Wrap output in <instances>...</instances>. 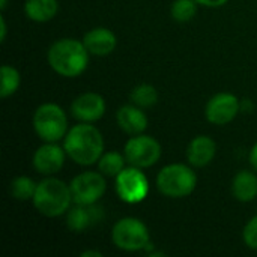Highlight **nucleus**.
I'll use <instances>...</instances> for the list:
<instances>
[{
  "label": "nucleus",
  "mask_w": 257,
  "mask_h": 257,
  "mask_svg": "<svg viewBox=\"0 0 257 257\" xmlns=\"http://www.w3.org/2000/svg\"><path fill=\"white\" fill-rule=\"evenodd\" d=\"M197 185V176L190 166L169 164L163 167L157 176V187L161 194L172 199L190 196Z\"/></svg>",
  "instance_id": "39448f33"
},
{
  "label": "nucleus",
  "mask_w": 257,
  "mask_h": 257,
  "mask_svg": "<svg viewBox=\"0 0 257 257\" xmlns=\"http://www.w3.org/2000/svg\"><path fill=\"white\" fill-rule=\"evenodd\" d=\"M113 244L123 251H142L151 247V235L146 224L134 217L119 220L111 230Z\"/></svg>",
  "instance_id": "423d86ee"
},
{
  "label": "nucleus",
  "mask_w": 257,
  "mask_h": 257,
  "mask_svg": "<svg viewBox=\"0 0 257 257\" xmlns=\"http://www.w3.org/2000/svg\"><path fill=\"white\" fill-rule=\"evenodd\" d=\"M116 122L119 128L130 136L143 134V131L148 128V116L145 114L143 108L134 104L122 105L116 113Z\"/></svg>",
  "instance_id": "dca6fc26"
},
{
  "label": "nucleus",
  "mask_w": 257,
  "mask_h": 257,
  "mask_svg": "<svg viewBox=\"0 0 257 257\" xmlns=\"http://www.w3.org/2000/svg\"><path fill=\"white\" fill-rule=\"evenodd\" d=\"M250 164L253 166V169L257 172V143L250 151Z\"/></svg>",
  "instance_id": "bb28decb"
},
{
  "label": "nucleus",
  "mask_w": 257,
  "mask_h": 257,
  "mask_svg": "<svg viewBox=\"0 0 257 257\" xmlns=\"http://www.w3.org/2000/svg\"><path fill=\"white\" fill-rule=\"evenodd\" d=\"M81 256L83 257H89V256L101 257L102 256V253H99V251H96V250H92V251H83V253H81Z\"/></svg>",
  "instance_id": "cd10ccee"
},
{
  "label": "nucleus",
  "mask_w": 257,
  "mask_h": 257,
  "mask_svg": "<svg viewBox=\"0 0 257 257\" xmlns=\"http://www.w3.org/2000/svg\"><path fill=\"white\" fill-rule=\"evenodd\" d=\"M116 193L120 200L130 205L143 202L149 193V182L142 169L139 167H125L116 178Z\"/></svg>",
  "instance_id": "6e6552de"
},
{
  "label": "nucleus",
  "mask_w": 257,
  "mask_h": 257,
  "mask_svg": "<svg viewBox=\"0 0 257 257\" xmlns=\"http://www.w3.org/2000/svg\"><path fill=\"white\" fill-rule=\"evenodd\" d=\"M66 157L68 155H66L65 148H60L56 143L45 142V145H42L41 148L35 151L32 164L38 173L44 176H51V175H56L63 167Z\"/></svg>",
  "instance_id": "9b49d317"
},
{
  "label": "nucleus",
  "mask_w": 257,
  "mask_h": 257,
  "mask_svg": "<svg viewBox=\"0 0 257 257\" xmlns=\"http://www.w3.org/2000/svg\"><path fill=\"white\" fill-rule=\"evenodd\" d=\"M244 242L248 248L257 250V215L253 217L244 227Z\"/></svg>",
  "instance_id": "b1692460"
},
{
  "label": "nucleus",
  "mask_w": 257,
  "mask_h": 257,
  "mask_svg": "<svg viewBox=\"0 0 257 257\" xmlns=\"http://www.w3.org/2000/svg\"><path fill=\"white\" fill-rule=\"evenodd\" d=\"M105 113V101L99 93L87 92L77 96L71 104V114L80 122H96Z\"/></svg>",
  "instance_id": "f8f14e48"
},
{
  "label": "nucleus",
  "mask_w": 257,
  "mask_h": 257,
  "mask_svg": "<svg viewBox=\"0 0 257 257\" xmlns=\"http://www.w3.org/2000/svg\"><path fill=\"white\" fill-rule=\"evenodd\" d=\"M104 217L102 208L93 205H80L71 206L66 212V226L72 232H83L93 224L99 223Z\"/></svg>",
  "instance_id": "ddd939ff"
},
{
  "label": "nucleus",
  "mask_w": 257,
  "mask_h": 257,
  "mask_svg": "<svg viewBox=\"0 0 257 257\" xmlns=\"http://www.w3.org/2000/svg\"><path fill=\"white\" fill-rule=\"evenodd\" d=\"M6 33H8V26H6V20H5V17L2 15V17H0V41H2V42H5V39H6Z\"/></svg>",
  "instance_id": "a878e982"
},
{
  "label": "nucleus",
  "mask_w": 257,
  "mask_h": 257,
  "mask_svg": "<svg viewBox=\"0 0 257 257\" xmlns=\"http://www.w3.org/2000/svg\"><path fill=\"white\" fill-rule=\"evenodd\" d=\"M36 187H38V184L32 178H29V176H17L11 182L9 191H11V196L15 200L27 202V200H32L33 199L35 191H36Z\"/></svg>",
  "instance_id": "412c9836"
},
{
  "label": "nucleus",
  "mask_w": 257,
  "mask_h": 257,
  "mask_svg": "<svg viewBox=\"0 0 257 257\" xmlns=\"http://www.w3.org/2000/svg\"><path fill=\"white\" fill-rule=\"evenodd\" d=\"M0 74H2L0 96H2V98L12 96V95L18 90L20 83H21L20 72H18L14 66H11V65H3L2 69H0Z\"/></svg>",
  "instance_id": "4be33fe9"
},
{
  "label": "nucleus",
  "mask_w": 257,
  "mask_h": 257,
  "mask_svg": "<svg viewBox=\"0 0 257 257\" xmlns=\"http://www.w3.org/2000/svg\"><path fill=\"white\" fill-rule=\"evenodd\" d=\"M89 51L83 41L63 38L51 44L47 53L48 63L54 72L72 78L81 75L89 65Z\"/></svg>",
  "instance_id": "f03ea898"
},
{
  "label": "nucleus",
  "mask_w": 257,
  "mask_h": 257,
  "mask_svg": "<svg viewBox=\"0 0 257 257\" xmlns=\"http://www.w3.org/2000/svg\"><path fill=\"white\" fill-rule=\"evenodd\" d=\"M83 44L86 45V48L90 54L102 57V56H108L110 53L114 51L117 39H116V35L110 29L95 27L84 35Z\"/></svg>",
  "instance_id": "4468645a"
},
{
  "label": "nucleus",
  "mask_w": 257,
  "mask_h": 257,
  "mask_svg": "<svg viewBox=\"0 0 257 257\" xmlns=\"http://www.w3.org/2000/svg\"><path fill=\"white\" fill-rule=\"evenodd\" d=\"M123 155L130 166L148 169L161 158V145L157 139L145 134L133 136L123 148Z\"/></svg>",
  "instance_id": "0eeeda50"
},
{
  "label": "nucleus",
  "mask_w": 257,
  "mask_h": 257,
  "mask_svg": "<svg viewBox=\"0 0 257 257\" xmlns=\"http://www.w3.org/2000/svg\"><path fill=\"white\" fill-rule=\"evenodd\" d=\"M241 102L238 96L229 92H221L214 95L205 108L206 119L214 125H226L232 122L239 113Z\"/></svg>",
  "instance_id": "9d476101"
},
{
  "label": "nucleus",
  "mask_w": 257,
  "mask_h": 257,
  "mask_svg": "<svg viewBox=\"0 0 257 257\" xmlns=\"http://www.w3.org/2000/svg\"><path fill=\"white\" fill-rule=\"evenodd\" d=\"M217 154V143L209 136H197L187 146V160L194 167H206Z\"/></svg>",
  "instance_id": "2eb2a0df"
},
{
  "label": "nucleus",
  "mask_w": 257,
  "mask_h": 257,
  "mask_svg": "<svg viewBox=\"0 0 257 257\" xmlns=\"http://www.w3.org/2000/svg\"><path fill=\"white\" fill-rule=\"evenodd\" d=\"M6 6H8V0H0V9H2V11H5V9H6Z\"/></svg>",
  "instance_id": "c85d7f7f"
},
{
  "label": "nucleus",
  "mask_w": 257,
  "mask_h": 257,
  "mask_svg": "<svg viewBox=\"0 0 257 257\" xmlns=\"http://www.w3.org/2000/svg\"><path fill=\"white\" fill-rule=\"evenodd\" d=\"M196 0H175L172 5V17L178 23H187L194 18L197 12Z\"/></svg>",
  "instance_id": "5701e85b"
},
{
  "label": "nucleus",
  "mask_w": 257,
  "mask_h": 257,
  "mask_svg": "<svg viewBox=\"0 0 257 257\" xmlns=\"http://www.w3.org/2000/svg\"><path fill=\"white\" fill-rule=\"evenodd\" d=\"M69 187L74 203L93 205L104 196L107 190V182L105 176L101 172H83L71 181Z\"/></svg>",
  "instance_id": "1a4fd4ad"
},
{
  "label": "nucleus",
  "mask_w": 257,
  "mask_h": 257,
  "mask_svg": "<svg viewBox=\"0 0 257 257\" xmlns=\"http://www.w3.org/2000/svg\"><path fill=\"white\" fill-rule=\"evenodd\" d=\"M196 2L202 6H206V8H221L229 0H196Z\"/></svg>",
  "instance_id": "393cba45"
},
{
  "label": "nucleus",
  "mask_w": 257,
  "mask_h": 257,
  "mask_svg": "<svg viewBox=\"0 0 257 257\" xmlns=\"http://www.w3.org/2000/svg\"><path fill=\"white\" fill-rule=\"evenodd\" d=\"M232 193L239 202H253L257 197V175L250 170H241L236 173L232 182Z\"/></svg>",
  "instance_id": "f3484780"
},
{
  "label": "nucleus",
  "mask_w": 257,
  "mask_h": 257,
  "mask_svg": "<svg viewBox=\"0 0 257 257\" xmlns=\"http://www.w3.org/2000/svg\"><path fill=\"white\" fill-rule=\"evenodd\" d=\"M125 155H120L116 151H110L101 155L98 160V169L105 178H116L125 169Z\"/></svg>",
  "instance_id": "6ab92c4d"
},
{
  "label": "nucleus",
  "mask_w": 257,
  "mask_h": 257,
  "mask_svg": "<svg viewBox=\"0 0 257 257\" xmlns=\"http://www.w3.org/2000/svg\"><path fill=\"white\" fill-rule=\"evenodd\" d=\"M59 11L57 0H27L24 5L26 15L36 23H47L56 17Z\"/></svg>",
  "instance_id": "a211bd4d"
},
{
  "label": "nucleus",
  "mask_w": 257,
  "mask_h": 257,
  "mask_svg": "<svg viewBox=\"0 0 257 257\" xmlns=\"http://www.w3.org/2000/svg\"><path fill=\"white\" fill-rule=\"evenodd\" d=\"M32 125L38 137L48 143H57L65 139L68 130V117L63 108L54 102L39 105L32 117Z\"/></svg>",
  "instance_id": "20e7f679"
},
{
  "label": "nucleus",
  "mask_w": 257,
  "mask_h": 257,
  "mask_svg": "<svg viewBox=\"0 0 257 257\" xmlns=\"http://www.w3.org/2000/svg\"><path fill=\"white\" fill-rule=\"evenodd\" d=\"M63 148L74 163L80 166H92L98 163L104 154V139L96 126L81 122L66 133Z\"/></svg>",
  "instance_id": "f257e3e1"
},
{
  "label": "nucleus",
  "mask_w": 257,
  "mask_h": 257,
  "mask_svg": "<svg viewBox=\"0 0 257 257\" xmlns=\"http://www.w3.org/2000/svg\"><path fill=\"white\" fill-rule=\"evenodd\" d=\"M130 99L134 105L140 108H149L158 102V92L152 84L143 83L133 89V92L130 93Z\"/></svg>",
  "instance_id": "aec40b11"
},
{
  "label": "nucleus",
  "mask_w": 257,
  "mask_h": 257,
  "mask_svg": "<svg viewBox=\"0 0 257 257\" xmlns=\"http://www.w3.org/2000/svg\"><path fill=\"white\" fill-rule=\"evenodd\" d=\"M32 202L38 212H41L45 217L54 218L66 214L74 199L71 187L68 184L57 178L48 176L47 179L38 184Z\"/></svg>",
  "instance_id": "7ed1b4c3"
}]
</instances>
